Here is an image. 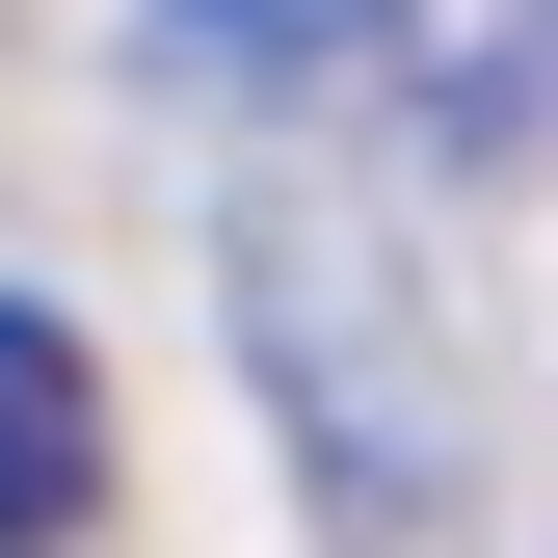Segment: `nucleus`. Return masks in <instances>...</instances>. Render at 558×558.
<instances>
[{"instance_id":"1","label":"nucleus","mask_w":558,"mask_h":558,"mask_svg":"<svg viewBox=\"0 0 558 558\" xmlns=\"http://www.w3.org/2000/svg\"><path fill=\"white\" fill-rule=\"evenodd\" d=\"M240 373H266V426H293V478L345 532H452V478H478V345H452V266L399 240V186H240Z\"/></svg>"},{"instance_id":"2","label":"nucleus","mask_w":558,"mask_h":558,"mask_svg":"<svg viewBox=\"0 0 558 558\" xmlns=\"http://www.w3.org/2000/svg\"><path fill=\"white\" fill-rule=\"evenodd\" d=\"M81 506H107V373L53 293H0V558H53Z\"/></svg>"}]
</instances>
